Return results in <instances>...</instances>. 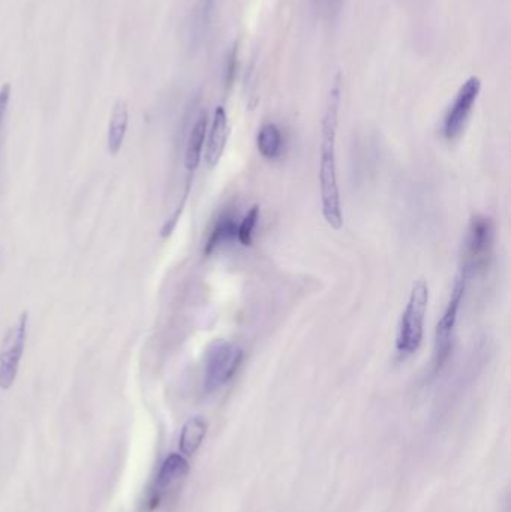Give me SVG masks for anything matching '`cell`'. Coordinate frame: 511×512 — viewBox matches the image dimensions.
<instances>
[{
	"label": "cell",
	"mask_w": 511,
	"mask_h": 512,
	"mask_svg": "<svg viewBox=\"0 0 511 512\" xmlns=\"http://www.w3.org/2000/svg\"><path fill=\"white\" fill-rule=\"evenodd\" d=\"M258 219H260V207H251L248 213H246L243 221L240 222L237 227V240H239L242 246H251L252 239H254L255 227H257Z\"/></svg>",
	"instance_id": "obj_15"
},
{
	"label": "cell",
	"mask_w": 511,
	"mask_h": 512,
	"mask_svg": "<svg viewBox=\"0 0 511 512\" xmlns=\"http://www.w3.org/2000/svg\"><path fill=\"white\" fill-rule=\"evenodd\" d=\"M480 92H482V81L479 77H470L462 84L455 102L447 113L446 120H444V137L447 140H456L462 134L468 119H470L471 111L479 99Z\"/></svg>",
	"instance_id": "obj_7"
},
{
	"label": "cell",
	"mask_w": 511,
	"mask_h": 512,
	"mask_svg": "<svg viewBox=\"0 0 511 512\" xmlns=\"http://www.w3.org/2000/svg\"><path fill=\"white\" fill-rule=\"evenodd\" d=\"M228 140V116L224 107H216L213 113L212 125L207 129L206 144H204V161L207 168L213 170L224 155Z\"/></svg>",
	"instance_id": "obj_8"
},
{
	"label": "cell",
	"mask_w": 511,
	"mask_h": 512,
	"mask_svg": "<svg viewBox=\"0 0 511 512\" xmlns=\"http://www.w3.org/2000/svg\"><path fill=\"white\" fill-rule=\"evenodd\" d=\"M9 101H11V84L5 83L0 87V138H2L3 126L8 114Z\"/></svg>",
	"instance_id": "obj_17"
},
{
	"label": "cell",
	"mask_w": 511,
	"mask_h": 512,
	"mask_svg": "<svg viewBox=\"0 0 511 512\" xmlns=\"http://www.w3.org/2000/svg\"><path fill=\"white\" fill-rule=\"evenodd\" d=\"M129 126V108L126 101L119 99L111 111L107 131V149L110 155L116 156L125 143L126 132Z\"/></svg>",
	"instance_id": "obj_11"
},
{
	"label": "cell",
	"mask_w": 511,
	"mask_h": 512,
	"mask_svg": "<svg viewBox=\"0 0 511 512\" xmlns=\"http://www.w3.org/2000/svg\"><path fill=\"white\" fill-rule=\"evenodd\" d=\"M243 349L227 340H215L206 354L204 388L207 393L219 390L236 376L242 364Z\"/></svg>",
	"instance_id": "obj_5"
},
{
	"label": "cell",
	"mask_w": 511,
	"mask_h": 512,
	"mask_svg": "<svg viewBox=\"0 0 511 512\" xmlns=\"http://www.w3.org/2000/svg\"><path fill=\"white\" fill-rule=\"evenodd\" d=\"M257 147L266 159H276L282 153V132L275 123H267L257 135Z\"/></svg>",
	"instance_id": "obj_13"
},
{
	"label": "cell",
	"mask_w": 511,
	"mask_h": 512,
	"mask_svg": "<svg viewBox=\"0 0 511 512\" xmlns=\"http://www.w3.org/2000/svg\"><path fill=\"white\" fill-rule=\"evenodd\" d=\"M207 427H209V424H207L206 418L201 417V415L189 418L183 424L179 436V450L182 456L191 457L200 450L207 435Z\"/></svg>",
	"instance_id": "obj_12"
},
{
	"label": "cell",
	"mask_w": 511,
	"mask_h": 512,
	"mask_svg": "<svg viewBox=\"0 0 511 512\" xmlns=\"http://www.w3.org/2000/svg\"><path fill=\"white\" fill-rule=\"evenodd\" d=\"M27 312L21 313L14 325L9 328L0 348V390L6 391L14 385L20 370L21 358L26 348Z\"/></svg>",
	"instance_id": "obj_6"
},
{
	"label": "cell",
	"mask_w": 511,
	"mask_h": 512,
	"mask_svg": "<svg viewBox=\"0 0 511 512\" xmlns=\"http://www.w3.org/2000/svg\"><path fill=\"white\" fill-rule=\"evenodd\" d=\"M495 225L488 216L476 215L471 218L465 237L464 267L467 277L486 273L494 258Z\"/></svg>",
	"instance_id": "obj_3"
},
{
	"label": "cell",
	"mask_w": 511,
	"mask_h": 512,
	"mask_svg": "<svg viewBox=\"0 0 511 512\" xmlns=\"http://www.w3.org/2000/svg\"><path fill=\"white\" fill-rule=\"evenodd\" d=\"M429 304V285L426 280L419 279L411 288L407 307L399 322L396 336V351L399 357L408 358L419 351L425 336V319Z\"/></svg>",
	"instance_id": "obj_2"
},
{
	"label": "cell",
	"mask_w": 511,
	"mask_h": 512,
	"mask_svg": "<svg viewBox=\"0 0 511 512\" xmlns=\"http://www.w3.org/2000/svg\"><path fill=\"white\" fill-rule=\"evenodd\" d=\"M341 80H336L327 98L326 111L321 122L320 189L323 216L333 230L344 225L341 194H339L338 168H336V135H338Z\"/></svg>",
	"instance_id": "obj_1"
},
{
	"label": "cell",
	"mask_w": 511,
	"mask_h": 512,
	"mask_svg": "<svg viewBox=\"0 0 511 512\" xmlns=\"http://www.w3.org/2000/svg\"><path fill=\"white\" fill-rule=\"evenodd\" d=\"M189 474V463L182 454H170L167 459L162 463L161 469H159L158 477H156L155 489H153V496L150 499L152 505L150 507L155 508L156 505L161 501L162 493L167 492L170 487L174 484L179 483L180 480Z\"/></svg>",
	"instance_id": "obj_9"
},
{
	"label": "cell",
	"mask_w": 511,
	"mask_h": 512,
	"mask_svg": "<svg viewBox=\"0 0 511 512\" xmlns=\"http://www.w3.org/2000/svg\"><path fill=\"white\" fill-rule=\"evenodd\" d=\"M467 279L464 273H459L453 285L452 294H450L449 303L443 316L438 321L435 328L434 342V364L435 372H440L444 364L449 360L452 354L453 342H455L456 325H458L459 310H461L462 300L467 291Z\"/></svg>",
	"instance_id": "obj_4"
},
{
	"label": "cell",
	"mask_w": 511,
	"mask_h": 512,
	"mask_svg": "<svg viewBox=\"0 0 511 512\" xmlns=\"http://www.w3.org/2000/svg\"><path fill=\"white\" fill-rule=\"evenodd\" d=\"M216 0H201L200 18H198V24L200 26H207L210 21V15H212L213 9H215Z\"/></svg>",
	"instance_id": "obj_18"
},
{
	"label": "cell",
	"mask_w": 511,
	"mask_h": 512,
	"mask_svg": "<svg viewBox=\"0 0 511 512\" xmlns=\"http://www.w3.org/2000/svg\"><path fill=\"white\" fill-rule=\"evenodd\" d=\"M237 239V225L233 218L230 216H224L216 222L213 227L212 233H210L209 239H207L206 246H204V255H212L216 249L224 246L225 243L231 242V240Z\"/></svg>",
	"instance_id": "obj_14"
},
{
	"label": "cell",
	"mask_w": 511,
	"mask_h": 512,
	"mask_svg": "<svg viewBox=\"0 0 511 512\" xmlns=\"http://www.w3.org/2000/svg\"><path fill=\"white\" fill-rule=\"evenodd\" d=\"M318 15L327 20H333L341 11L342 0H312Z\"/></svg>",
	"instance_id": "obj_16"
},
{
	"label": "cell",
	"mask_w": 511,
	"mask_h": 512,
	"mask_svg": "<svg viewBox=\"0 0 511 512\" xmlns=\"http://www.w3.org/2000/svg\"><path fill=\"white\" fill-rule=\"evenodd\" d=\"M234 74H236V51L233 50L228 56L227 68H225V80H227L228 86L233 81Z\"/></svg>",
	"instance_id": "obj_19"
},
{
	"label": "cell",
	"mask_w": 511,
	"mask_h": 512,
	"mask_svg": "<svg viewBox=\"0 0 511 512\" xmlns=\"http://www.w3.org/2000/svg\"><path fill=\"white\" fill-rule=\"evenodd\" d=\"M207 129H209V116L206 110H201L192 125L188 143H186L185 168L189 174L194 173L200 165L204 144H206Z\"/></svg>",
	"instance_id": "obj_10"
}]
</instances>
